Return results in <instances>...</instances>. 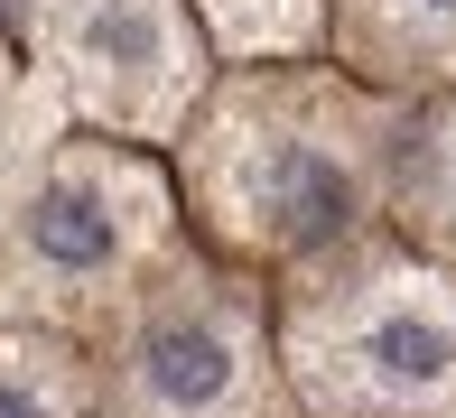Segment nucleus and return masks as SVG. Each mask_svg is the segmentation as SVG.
Here are the masks:
<instances>
[{
	"instance_id": "nucleus-1",
	"label": "nucleus",
	"mask_w": 456,
	"mask_h": 418,
	"mask_svg": "<svg viewBox=\"0 0 456 418\" xmlns=\"http://www.w3.org/2000/svg\"><path fill=\"white\" fill-rule=\"evenodd\" d=\"M410 102L372 93L336 56L298 66H224L205 112L168 149L186 233L215 261L289 279L298 261L391 223Z\"/></svg>"
},
{
	"instance_id": "nucleus-2",
	"label": "nucleus",
	"mask_w": 456,
	"mask_h": 418,
	"mask_svg": "<svg viewBox=\"0 0 456 418\" xmlns=\"http://www.w3.org/2000/svg\"><path fill=\"white\" fill-rule=\"evenodd\" d=\"M271 298L298 418H456V261L372 223Z\"/></svg>"
},
{
	"instance_id": "nucleus-3",
	"label": "nucleus",
	"mask_w": 456,
	"mask_h": 418,
	"mask_svg": "<svg viewBox=\"0 0 456 418\" xmlns=\"http://www.w3.org/2000/svg\"><path fill=\"white\" fill-rule=\"evenodd\" d=\"M186 242L196 233H186L168 158L56 131L28 158V177L10 196V223H0V326H47V334L85 344Z\"/></svg>"
},
{
	"instance_id": "nucleus-4",
	"label": "nucleus",
	"mask_w": 456,
	"mask_h": 418,
	"mask_svg": "<svg viewBox=\"0 0 456 418\" xmlns=\"http://www.w3.org/2000/svg\"><path fill=\"white\" fill-rule=\"evenodd\" d=\"M85 372L94 418H298L271 279L215 261L205 242L168 251L131 307L85 334Z\"/></svg>"
},
{
	"instance_id": "nucleus-5",
	"label": "nucleus",
	"mask_w": 456,
	"mask_h": 418,
	"mask_svg": "<svg viewBox=\"0 0 456 418\" xmlns=\"http://www.w3.org/2000/svg\"><path fill=\"white\" fill-rule=\"evenodd\" d=\"M28 75L47 93L56 131L168 158L186 121L205 112L224 56L205 37L196 0H56Z\"/></svg>"
},
{
	"instance_id": "nucleus-6",
	"label": "nucleus",
	"mask_w": 456,
	"mask_h": 418,
	"mask_svg": "<svg viewBox=\"0 0 456 418\" xmlns=\"http://www.w3.org/2000/svg\"><path fill=\"white\" fill-rule=\"evenodd\" d=\"M326 56L391 102H456V0H326Z\"/></svg>"
},
{
	"instance_id": "nucleus-7",
	"label": "nucleus",
	"mask_w": 456,
	"mask_h": 418,
	"mask_svg": "<svg viewBox=\"0 0 456 418\" xmlns=\"http://www.w3.org/2000/svg\"><path fill=\"white\" fill-rule=\"evenodd\" d=\"M391 233L456 261V102H410L401 177H391Z\"/></svg>"
},
{
	"instance_id": "nucleus-8",
	"label": "nucleus",
	"mask_w": 456,
	"mask_h": 418,
	"mask_svg": "<svg viewBox=\"0 0 456 418\" xmlns=\"http://www.w3.org/2000/svg\"><path fill=\"white\" fill-rule=\"evenodd\" d=\"M0 418H94L85 344L47 326H0Z\"/></svg>"
},
{
	"instance_id": "nucleus-9",
	"label": "nucleus",
	"mask_w": 456,
	"mask_h": 418,
	"mask_svg": "<svg viewBox=\"0 0 456 418\" xmlns=\"http://www.w3.org/2000/svg\"><path fill=\"white\" fill-rule=\"evenodd\" d=\"M224 66H298L326 56V0H196Z\"/></svg>"
},
{
	"instance_id": "nucleus-10",
	"label": "nucleus",
	"mask_w": 456,
	"mask_h": 418,
	"mask_svg": "<svg viewBox=\"0 0 456 418\" xmlns=\"http://www.w3.org/2000/svg\"><path fill=\"white\" fill-rule=\"evenodd\" d=\"M56 140V112H47V93H37V75L28 84H0V223H10V196H19V177H28V158Z\"/></svg>"
},
{
	"instance_id": "nucleus-11",
	"label": "nucleus",
	"mask_w": 456,
	"mask_h": 418,
	"mask_svg": "<svg viewBox=\"0 0 456 418\" xmlns=\"http://www.w3.org/2000/svg\"><path fill=\"white\" fill-rule=\"evenodd\" d=\"M0 84H28V66H19V47L0 37Z\"/></svg>"
}]
</instances>
